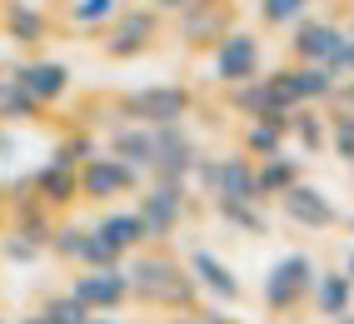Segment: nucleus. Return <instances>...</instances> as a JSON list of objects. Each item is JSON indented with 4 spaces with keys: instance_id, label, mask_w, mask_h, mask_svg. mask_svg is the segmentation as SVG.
Here are the masks:
<instances>
[{
    "instance_id": "obj_1",
    "label": "nucleus",
    "mask_w": 354,
    "mask_h": 324,
    "mask_svg": "<svg viewBox=\"0 0 354 324\" xmlns=\"http://www.w3.org/2000/svg\"><path fill=\"white\" fill-rule=\"evenodd\" d=\"M125 280H130V299H145L155 309H195V299H200L195 274L150 245L125 265Z\"/></svg>"
},
{
    "instance_id": "obj_2",
    "label": "nucleus",
    "mask_w": 354,
    "mask_h": 324,
    "mask_svg": "<svg viewBox=\"0 0 354 324\" xmlns=\"http://www.w3.org/2000/svg\"><path fill=\"white\" fill-rule=\"evenodd\" d=\"M315 274H319V265H315L304 249L285 254V260H274V269L265 274V285H259L265 309H270V314H295V309H304V299H310V289H315Z\"/></svg>"
},
{
    "instance_id": "obj_3",
    "label": "nucleus",
    "mask_w": 354,
    "mask_h": 324,
    "mask_svg": "<svg viewBox=\"0 0 354 324\" xmlns=\"http://www.w3.org/2000/svg\"><path fill=\"white\" fill-rule=\"evenodd\" d=\"M115 110L140 125H185L195 110V90L190 85H145V90H130Z\"/></svg>"
},
{
    "instance_id": "obj_4",
    "label": "nucleus",
    "mask_w": 354,
    "mask_h": 324,
    "mask_svg": "<svg viewBox=\"0 0 354 324\" xmlns=\"http://www.w3.org/2000/svg\"><path fill=\"white\" fill-rule=\"evenodd\" d=\"M135 215L145 220V240L165 245L185 225V215H190V184H185V180H155L150 190L140 195Z\"/></svg>"
},
{
    "instance_id": "obj_5",
    "label": "nucleus",
    "mask_w": 354,
    "mask_h": 324,
    "mask_svg": "<svg viewBox=\"0 0 354 324\" xmlns=\"http://www.w3.org/2000/svg\"><path fill=\"white\" fill-rule=\"evenodd\" d=\"M140 184H145V170H135L130 160L120 155H90L85 165H80V200H95V204H110V200H120V195H135Z\"/></svg>"
},
{
    "instance_id": "obj_6",
    "label": "nucleus",
    "mask_w": 354,
    "mask_h": 324,
    "mask_svg": "<svg viewBox=\"0 0 354 324\" xmlns=\"http://www.w3.org/2000/svg\"><path fill=\"white\" fill-rule=\"evenodd\" d=\"M155 35H160V10H150V6H120V15L105 26V35H100V45H105V55L110 60H135V55H145L150 45H155Z\"/></svg>"
},
{
    "instance_id": "obj_7",
    "label": "nucleus",
    "mask_w": 354,
    "mask_h": 324,
    "mask_svg": "<svg viewBox=\"0 0 354 324\" xmlns=\"http://www.w3.org/2000/svg\"><path fill=\"white\" fill-rule=\"evenodd\" d=\"M259 65H265V50H259V35H254V30L230 26V30L215 40V80H220V85H245V80H254Z\"/></svg>"
},
{
    "instance_id": "obj_8",
    "label": "nucleus",
    "mask_w": 354,
    "mask_h": 324,
    "mask_svg": "<svg viewBox=\"0 0 354 324\" xmlns=\"http://www.w3.org/2000/svg\"><path fill=\"white\" fill-rule=\"evenodd\" d=\"M70 294L80 299L90 314H115L130 305V280H125V265H110V269H85L75 274Z\"/></svg>"
},
{
    "instance_id": "obj_9",
    "label": "nucleus",
    "mask_w": 354,
    "mask_h": 324,
    "mask_svg": "<svg viewBox=\"0 0 354 324\" xmlns=\"http://www.w3.org/2000/svg\"><path fill=\"white\" fill-rule=\"evenodd\" d=\"M279 210H285V220L295 225V229H335L344 215L335 210V200H329L319 184H310V180H295L285 195H279Z\"/></svg>"
},
{
    "instance_id": "obj_10",
    "label": "nucleus",
    "mask_w": 354,
    "mask_h": 324,
    "mask_svg": "<svg viewBox=\"0 0 354 324\" xmlns=\"http://www.w3.org/2000/svg\"><path fill=\"white\" fill-rule=\"evenodd\" d=\"M155 130V165H150V180H185L190 184V170H195V140L185 135V125H150Z\"/></svg>"
},
{
    "instance_id": "obj_11",
    "label": "nucleus",
    "mask_w": 354,
    "mask_h": 324,
    "mask_svg": "<svg viewBox=\"0 0 354 324\" xmlns=\"http://www.w3.org/2000/svg\"><path fill=\"white\" fill-rule=\"evenodd\" d=\"M10 80L40 105H60L70 95V65H60V60H26L10 70Z\"/></svg>"
},
{
    "instance_id": "obj_12",
    "label": "nucleus",
    "mask_w": 354,
    "mask_h": 324,
    "mask_svg": "<svg viewBox=\"0 0 354 324\" xmlns=\"http://www.w3.org/2000/svg\"><path fill=\"white\" fill-rule=\"evenodd\" d=\"M175 30H180L185 45H215L230 30V6L225 0H190L175 15Z\"/></svg>"
},
{
    "instance_id": "obj_13",
    "label": "nucleus",
    "mask_w": 354,
    "mask_h": 324,
    "mask_svg": "<svg viewBox=\"0 0 354 324\" xmlns=\"http://www.w3.org/2000/svg\"><path fill=\"white\" fill-rule=\"evenodd\" d=\"M30 190H35V200L45 204V210H65V204L80 200V170L50 155V160L30 175Z\"/></svg>"
},
{
    "instance_id": "obj_14",
    "label": "nucleus",
    "mask_w": 354,
    "mask_h": 324,
    "mask_svg": "<svg viewBox=\"0 0 354 324\" xmlns=\"http://www.w3.org/2000/svg\"><path fill=\"white\" fill-rule=\"evenodd\" d=\"M339 40H344V30L335 26V20L299 15L295 26H290V55H295V60H315V65H324L329 55H335Z\"/></svg>"
},
{
    "instance_id": "obj_15",
    "label": "nucleus",
    "mask_w": 354,
    "mask_h": 324,
    "mask_svg": "<svg viewBox=\"0 0 354 324\" xmlns=\"http://www.w3.org/2000/svg\"><path fill=\"white\" fill-rule=\"evenodd\" d=\"M195 274V285L200 289H209L215 299H225V305H240V294H245V285H240V274H234L215 249H190V265H185Z\"/></svg>"
},
{
    "instance_id": "obj_16",
    "label": "nucleus",
    "mask_w": 354,
    "mask_h": 324,
    "mask_svg": "<svg viewBox=\"0 0 354 324\" xmlns=\"http://www.w3.org/2000/svg\"><path fill=\"white\" fill-rule=\"evenodd\" d=\"M0 30L15 45H40L50 35V15H45L35 0H0Z\"/></svg>"
},
{
    "instance_id": "obj_17",
    "label": "nucleus",
    "mask_w": 354,
    "mask_h": 324,
    "mask_svg": "<svg viewBox=\"0 0 354 324\" xmlns=\"http://www.w3.org/2000/svg\"><path fill=\"white\" fill-rule=\"evenodd\" d=\"M285 85H290V95H295V105H324V100H335V75L324 70V65H315V60H295V65H285Z\"/></svg>"
},
{
    "instance_id": "obj_18",
    "label": "nucleus",
    "mask_w": 354,
    "mask_h": 324,
    "mask_svg": "<svg viewBox=\"0 0 354 324\" xmlns=\"http://www.w3.org/2000/svg\"><path fill=\"white\" fill-rule=\"evenodd\" d=\"M310 299H315L319 319H329V324H335L339 314H349V309H354V280H349L344 269H319V274H315V289H310Z\"/></svg>"
},
{
    "instance_id": "obj_19",
    "label": "nucleus",
    "mask_w": 354,
    "mask_h": 324,
    "mask_svg": "<svg viewBox=\"0 0 354 324\" xmlns=\"http://www.w3.org/2000/svg\"><path fill=\"white\" fill-rule=\"evenodd\" d=\"M215 195H220V200H254V204H259L254 160H250V155H215Z\"/></svg>"
},
{
    "instance_id": "obj_20",
    "label": "nucleus",
    "mask_w": 354,
    "mask_h": 324,
    "mask_svg": "<svg viewBox=\"0 0 354 324\" xmlns=\"http://www.w3.org/2000/svg\"><path fill=\"white\" fill-rule=\"evenodd\" d=\"M295 180H304V165H299L295 155L279 150V155L254 160V190H259V204H265V200H279Z\"/></svg>"
},
{
    "instance_id": "obj_21",
    "label": "nucleus",
    "mask_w": 354,
    "mask_h": 324,
    "mask_svg": "<svg viewBox=\"0 0 354 324\" xmlns=\"http://www.w3.org/2000/svg\"><path fill=\"white\" fill-rule=\"evenodd\" d=\"M95 229H100V235H110L115 245H120L125 254L130 249H145L150 240H145V220H140L135 210H105L100 220H95Z\"/></svg>"
},
{
    "instance_id": "obj_22",
    "label": "nucleus",
    "mask_w": 354,
    "mask_h": 324,
    "mask_svg": "<svg viewBox=\"0 0 354 324\" xmlns=\"http://www.w3.org/2000/svg\"><path fill=\"white\" fill-rule=\"evenodd\" d=\"M285 145H290V130H285V120H270V115H254V120L245 125V155L265 160V155H279Z\"/></svg>"
},
{
    "instance_id": "obj_23",
    "label": "nucleus",
    "mask_w": 354,
    "mask_h": 324,
    "mask_svg": "<svg viewBox=\"0 0 354 324\" xmlns=\"http://www.w3.org/2000/svg\"><path fill=\"white\" fill-rule=\"evenodd\" d=\"M40 100H30L26 90H20L15 80H10V70H0V125H30V120H40Z\"/></svg>"
},
{
    "instance_id": "obj_24",
    "label": "nucleus",
    "mask_w": 354,
    "mask_h": 324,
    "mask_svg": "<svg viewBox=\"0 0 354 324\" xmlns=\"http://www.w3.org/2000/svg\"><path fill=\"white\" fill-rule=\"evenodd\" d=\"M285 130L304 145V155H324V115L315 105H295L290 120H285Z\"/></svg>"
},
{
    "instance_id": "obj_25",
    "label": "nucleus",
    "mask_w": 354,
    "mask_h": 324,
    "mask_svg": "<svg viewBox=\"0 0 354 324\" xmlns=\"http://www.w3.org/2000/svg\"><path fill=\"white\" fill-rule=\"evenodd\" d=\"M324 155H339L344 165H354V110L335 105V115H324Z\"/></svg>"
},
{
    "instance_id": "obj_26",
    "label": "nucleus",
    "mask_w": 354,
    "mask_h": 324,
    "mask_svg": "<svg viewBox=\"0 0 354 324\" xmlns=\"http://www.w3.org/2000/svg\"><path fill=\"white\" fill-rule=\"evenodd\" d=\"M215 215H220L225 225H234V229H245V235H265V229H270L265 210H259L254 200H220V195H215Z\"/></svg>"
},
{
    "instance_id": "obj_27",
    "label": "nucleus",
    "mask_w": 354,
    "mask_h": 324,
    "mask_svg": "<svg viewBox=\"0 0 354 324\" xmlns=\"http://www.w3.org/2000/svg\"><path fill=\"white\" fill-rule=\"evenodd\" d=\"M85 229H90V225H75V220H55V229H50V240H45V249H50L55 260H65V265H80Z\"/></svg>"
},
{
    "instance_id": "obj_28",
    "label": "nucleus",
    "mask_w": 354,
    "mask_h": 324,
    "mask_svg": "<svg viewBox=\"0 0 354 324\" xmlns=\"http://www.w3.org/2000/svg\"><path fill=\"white\" fill-rule=\"evenodd\" d=\"M125 0H70V26L80 30H105L115 15H120Z\"/></svg>"
},
{
    "instance_id": "obj_29",
    "label": "nucleus",
    "mask_w": 354,
    "mask_h": 324,
    "mask_svg": "<svg viewBox=\"0 0 354 324\" xmlns=\"http://www.w3.org/2000/svg\"><path fill=\"white\" fill-rule=\"evenodd\" d=\"M80 265L85 269H110V265H125V249L115 245L110 235H100L95 225L85 229V249H80Z\"/></svg>"
},
{
    "instance_id": "obj_30",
    "label": "nucleus",
    "mask_w": 354,
    "mask_h": 324,
    "mask_svg": "<svg viewBox=\"0 0 354 324\" xmlns=\"http://www.w3.org/2000/svg\"><path fill=\"white\" fill-rule=\"evenodd\" d=\"M100 150H105V145H100L90 130H70L65 140L55 145V160H65V165H75V170H80L85 160H90V155H100Z\"/></svg>"
},
{
    "instance_id": "obj_31",
    "label": "nucleus",
    "mask_w": 354,
    "mask_h": 324,
    "mask_svg": "<svg viewBox=\"0 0 354 324\" xmlns=\"http://www.w3.org/2000/svg\"><path fill=\"white\" fill-rule=\"evenodd\" d=\"M40 314L50 319V324H90V309H85L70 289H65V294H50V299L40 305Z\"/></svg>"
},
{
    "instance_id": "obj_32",
    "label": "nucleus",
    "mask_w": 354,
    "mask_h": 324,
    "mask_svg": "<svg viewBox=\"0 0 354 324\" xmlns=\"http://www.w3.org/2000/svg\"><path fill=\"white\" fill-rule=\"evenodd\" d=\"M299 15H310V0H259V20L265 26H295Z\"/></svg>"
},
{
    "instance_id": "obj_33",
    "label": "nucleus",
    "mask_w": 354,
    "mask_h": 324,
    "mask_svg": "<svg viewBox=\"0 0 354 324\" xmlns=\"http://www.w3.org/2000/svg\"><path fill=\"white\" fill-rule=\"evenodd\" d=\"M0 254H6L10 265H35L45 249H40V245H30L26 235H15V229H6V235H0Z\"/></svg>"
},
{
    "instance_id": "obj_34",
    "label": "nucleus",
    "mask_w": 354,
    "mask_h": 324,
    "mask_svg": "<svg viewBox=\"0 0 354 324\" xmlns=\"http://www.w3.org/2000/svg\"><path fill=\"white\" fill-rule=\"evenodd\" d=\"M335 105H344V110H354V75H344V80L335 85Z\"/></svg>"
},
{
    "instance_id": "obj_35",
    "label": "nucleus",
    "mask_w": 354,
    "mask_h": 324,
    "mask_svg": "<svg viewBox=\"0 0 354 324\" xmlns=\"http://www.w3.org/2000/svg\"><path fill=\"white\" fill-rule=\"evenodd\" d=\"M190 0H150V10H160V15H180Z\"/></svg>"
},
{
    "instance_id": "obj_36",
    "label": "nucleus",
    "mask_w": 354,
    "mask_h": 324,
    "mask_svg": "<svg viewBox=\"0 0 354 324\" xmlns=\"http://www.w3.org/2000/svg\"><path fill=\"white\" fill-rule=\"evenodd\" d=\"M195 319H200V324H234V319H225L220 309H195Z\"/></svg>"
},
{
    "instance_id": "obj_37",
    "label": "nucleus",
    "mask_w": 354,
    "mask_h": 324,
    "mask_svg": "<svg viewBox=\"0 0 354 324\" xmlns=\"http://www.w3.org/2000/svg\"><path fill=\"white\" fill-rule=\"evenodd\" d=\"M15 324H50V319H45V314H40V309H30V314H20V319H15Z\"/></svg>"
},
{
    "instance_id": "obj_38",
    "label": "nucleus",
    "mask_w": 354,
    "mask_h": 324,
    "mask_svg": "<svg viewBox=\"0 0 354 324\" xmlns=\"http://www.w3.org/2000/svg\"><path fill=\"white\" fill-rule=\"evenodd\" d=\"M90 324H120L115 314H90Z\"/></svg>"
},
{
    "instance_id": "obj_39",
    "label": "nucleus",
    "mask_w": 354,
    "mask_h": 324,
    "mask_svg": "<svg viewBox=\"0 0 354 324\" xmlns=\"http://www.w3.org/2000/svg\"><path fill=\"white\" fill-rule=\"evenodd\" d=\"M344 274L354 280V249H344Z\"/></svg>"
},
{
    "instance_id": "obj_40",
    "label": "nucleus",
    "mask_w": 354,
    "mask_h": 324,
    "mask_svg": "<svg viewBox=\"0 0 354 324\" xmlns=\"http://www.w3.org/2000/svg\"><path fill=\"white\" fill-rule=\"evenodd\" d=\"M339 225H344V229H349V235H354V215H344V220H339Z\"/></svg>"
},
{
    "instance_id": "obj_41",
    "label": "nucleus",
    "mask_w": 354,
    "mask_h": 324,
    "mask_svg": "<svg viewBox=\"0 0 354 324\" xmlns=\"http://www.w3.org/2000/svg\"><path fill=\"white\" fill-rule=\"evenodd\" d=\"M335 324H354V309H349V314H339V319H335Z\"/></svg>"
},
{
    "instance_id": "obj_42",
    "label": "nucleus",
    "mask_w": 354,
    "mask_h": 324,
    "mask_svg": "<svg viewBox=\"0 0 354 324\" xmlns=\"http://www.w3.org/2000/svg\"><path fill=\"white\" fill-rule=\"evenodd\" d=\"M0 235H6V215H0Z\"/></svg>"
},
{
    "instance_id": "obj_43",
    "label": "nucleus",
    "mask_w": 354,
    "mask_h": 324,
    "mask_svg": "<svg viewBox=\"0 0 354 324\" xmlns=\"http://www.w3.org/2000/svg\"><path fill=\"white\" fill-rule=\"evenodd\" d=\"M349 40H354V26H349Z\"/></svg>"
},
{
    "instance_id": "obj_44",
    "label": "nucleus",
    "mask_w": 354,
    "mask_h": 324,
    "mask_svg": "<svg viewBox=\"0 0 354 324\" xmlns=\"http://www.w3.org/2000/svg\"><path fill=\"white\" fill-rule=\"evenodd\" d=\"M0 324H6V314H0Z\"/></svg>"
}]
</instances>
